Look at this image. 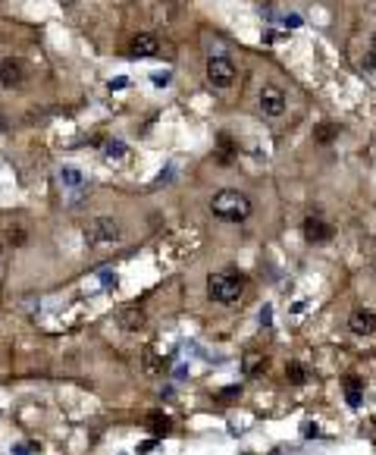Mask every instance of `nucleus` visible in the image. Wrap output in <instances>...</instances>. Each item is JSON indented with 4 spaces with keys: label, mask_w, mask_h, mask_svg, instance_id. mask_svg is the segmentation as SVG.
<instances>
[{
    "label": "nucleus",
    "mask_w": 376,
    "mask_h": 455,
    "mask_svg": "<svg viewBox=\"0 0 376 455\" xmlns=\"http://www.w3.org/2000/svg\"><path fill=\"white\" fill-rule=\"evenodd\" d=\"M211 211H213V217H220V220H226V223H242V220H248L251 217L254 205H251V198L245 192L220 189L213 195V201H211Z\"/></svg>",
    "instance_id": "obj_1"
},
{
    "label": "nucleus",
    "mask_w": 376,
    "mask_h": 455,
    "mask_svg": "<svg viewBox=\"0 0 376 455\" xmlns=\"http://www.w3.org/2000/svg\"><path fill=\"white\" fill-rule=\"evenodd\" d=\"M245 286H248V280H245V273H213L211 283H207V295L216 301V305H235L238 299H242Z\"/></svg>",
    "instance_id": "obj_2"
},
{
    "label": "nucleus",
    "mask_w": 376,
    "mask_h": 455,
    "mask_svg": "<svg viewBox=\"0 0 376 455\" xmlns=\"http://www.w3.org/2000/svg\"><path fill=\"white\" fill-rule=\"evenodd\" d=\"M85 239L91 245H117L122 242V226L113 217H94L88 226H85Z\"/></svg>",
    "instance_id": "obj_3"
},
{
    "label": "nucleus",
    "mask_w": 376,
    "mask_h": 455,
    "mask_svg": "<svg viewBox=\"0 0 376 455\" xmlns=\"http://www.w3.org/2000/svg\"><path fill=\"white\" fill-rule=\"evenodd\" d=\"M207 82L213 88H233L235 85V63L229 57H211L207 60Z\"/></svg>",
    "instance_id": "obj_4"
},
{
    "label": "nucleus",
    "mask_w": 376,
    "mask_h": 455,
    "mask_svg": "<svg viewBox=\"0 0 376 455\" xmlns=\"http://www.w3.org/2000/svg\"><path fill=\"white\" fill-rule=\"evenodd\" d=\"M286 104H288L286 91L276 88V85H264V88H260V110H264L266 117L279 120L282 113H286Z\"/></svg>",
    "instance_id": "obj_5"
},
{
    "label": "nucleus",
    "mask_w": 376,
    "mask_h": 455,
    "mask_svg": "<svg viewBox=\"0 0 376 455\" xmlns=\"http://www.w3.org/2000/svg\"><path fill=\"white\" fill-rule=\"evenodd\" d=\"M348 330L354 336H373L376 333V314L370 308H354L348 314Z\"/></svg>",
    "instance_id": "obj_6"
},
{
    "label": "nucleus",
    "mask_w": 376,
    "mask_h": 455,
    "mask_svg": "<svg viewBox=\"0 0 376 455\" xmlns=\"http://www.w3.org/2000/svg\"><path fill=\"white\" fill-rule=\"evenodd\" d=\"M25 79V69H23V60H16V57H6L4 63H0V85L4 88H19Z\"/></svg>",
    "instance_id": "obj_7"
},
{
    "label": "nucleus",
    "mask_w": 376,
    "mask_h": 455,
    "mask_svg": "<svg viewBox=\"0 0 376 455\" xmlns=\"http://www.w3.org/2000/svg\"><path fill=\"white\" fill-rule=\"evenodd\" d=\"M301 229H305V239L310 245H323L332 239V226L327 220H320V217H307V220L301 223Z\"/></svg>",
    "instance_id": "obj_8"
},
{
    "label": "nucleus",
    "mask_w": 376,
    "mask_h": 455,
    "mask_svg": "<svg viewBox=\"0 0 376 455\" xmlns=\"http://www.w3.org/2000/svg\"><path fill=\"white\" fill-rule=\"evenodd\" d=\"M117 323H119V330H126V333H139L144 323H148V314H144V308H139V305H129L117 314Z\"/></svg>",
    "instance_id": "obj_9"
},
{
    "label": "nucleus",
    "mask_w": 376,
    "mask_h": 455,
    "mask_svg": "<svg viewBox=\"0 0 376 455\" xmlns=\"http://www.w3.org/2000/svg\"><path fill=\"white\" fill-rule=\"evenodd\" d=\"M157 50H160V45H157L154 35H135L132 45H129V54L132 57H154Z\"/></svg>",
    "instance_id": "obj_10"
},
{
    "label": "nucleus",
    "mask_w": 376,
    "mask_h": 455,
    "mask_svg": "<svg viewBox=\"0 0 376 455\" xmlns=\"http://www.w3.org/2000/svg\"><path fill=\"white\" fill-rule=\"evenodd\" d=\"M345 399H348V405L358 408L360 399H364V380L358 377H345Z\"/></svg>",
    "instance_id": "obj_11"
},
{
    "label": "nucleus",
    "mask_w": 376,
    "mask_h": 455,
    "mask_svg": "<svg viewBox=\"0 0 376 455\" xmlns=\"http://www.w3.org/2000/svg\"><path fill=\"white\" fill-rule=\"evenodd\" d=\"M286 377H288V384H295V386H305L307 380H310V371L305 364H298V361H292V364L286 367Z\"/></svg>",
    "instance_id": "obj_12"
},
{
    "label": "nucleus",
    "mask_w": 376,
    "mask_h": 455,
    "mask_svg": "<svg viewBox=\"0 0 376 455\" xmlns=\"http://www.w3.org/2000/svg\"><path fill=\"white\" fill-rule=\"evenodd\" d=\"M242 367H245V374H248V377H254V374H260L266 367V355H260V352H248L245 361H242Z\"/></svg>",
    "instance_id": "obj_13"
},
{
    "label": "nucleus",
    "mask_w": 376,
    "mask_h": 455,
    "mask_svg": "<svg viewBox=\"0 0 376 455\" xmlns=\"http://www.w3.org/2000/svg\"><path fill=\"white\" fill-rule=\"evenodd\" d=\"M141 364H144V371H148V374H160V371H163V361L157 358V352H154V349H144Z\"/></svg>",
    "instance_id": "obj_14"
},
{
    "label": "nucleus",
    "mask_w": 376,
    "mask_h": 455,
    "mask_svg": "<svg viewBox=\"0 0 376 455\" xmlns=\"http://www.w3.org/2000/svg\"><path fill=\"white\" fill-rule=\"evenodd\" d=\"M60 179H63V185H66V189H78V185H82V173H78L76 167H63Z\"/></svg>",
    "instance_id": "obj_15"
},
{
    "label": "nucleus",
    "mask_w": 376,
    "mask_h": 455,
    "mask_svg": "<svg viewBox=\"0 0 376 455\" xmlns=\"http://www.w3.org/2000/svg\"><path fill=\"white\" fill-rule=\"evenodd\" d=\"M104 157H107V161H122V157H126V144H122V142H107Z\"/></svg>",
    "instance_id": "obj_16"
},
{
    "label": "nucleus",
    "mask_w": 376,
    "mask_h": 455,
    "mask_svg": "<svg viewBox=\"0 0 376 455\" xmlns=\"http://www.w3.org/2000/svg\"><path fill=\"white\" fill-rule=\"evenodd\" d=\"M148 424L154 427V433H166V430H170V417H163L160 411H154V415L148 417Z\"/></svg>",
    "instance_id": "obj_17"
},
{
    "label": "nucleus",
    "mask_w": 376,
    "mask_h": 455,
    "mask_svg": "<svg viewBox=\"0 0 376 455\" xmlns=\"http://www.w3.org/2000/svg\"><path fill=\"white\" fill-rule=\"evenodd\" d=\"M25 239H28V233H25L23 226H10V236H6V242L19 248V245H25Z\"/></svg>",
    "instance_id": "obj_18"
},
{
    "label": "nucleus",
    "mask_w": 376,
    "mask_h": 455,
    "mask_svg": "<svg viewBox=\"0 0 376 455\" xmlns=\"http://www.w3.org/2000/svg\"><path fill=\"white\" fill-rule=\"evenodd\" d=\"M336 135H339V129H336V126H320V129H317V135H314V139L327 144V142L336 139Z\"/></svg>",
    "instance_id": "obj_19"
},
{
    "label": "nucleus",
    "mask_w": 376,
    "mask_h": 455,
    "mask_svg": "<svg viewBox=\"0 0 376 455\" xmlns=\"http://www.w3.org/2000/svg\"><path fill=\"white\" fill-rule=\"evenodd\" d=\"M279 25H282V28H298V25H301V16H298V13H286V16L279 19Z\"/></svg>",
    "instance_id": "obj_20"
},
{
    "label": "nucleus",
    "mask_w": 376,
    "mask_h": 455,
    "mask_svg": "<svg viewBox=\"0 0 376 455\" xmlns=\"http://www.w3.org/2000/svg\"><path fill=\"white\" fill-rule=\"evenodd\" d=\"M151 79H154V85H157V88H166V85H170V72H154V76H151Z\"/></svg>",
    "instance_id": "obj_21"
},
{
    "label": "nucleus",
    "mask_w": 376,
    "mask_h": 455,
    "mask_svg": "<svg viewBox=\"0 0 376 455\" xmlns=\"http://www.w3.org/2000/svg\"><path fill=\"white\" fill-rule=\"evenodd\" d=\"M305 437H317V424H305Z\"/></svg>",
    "instance_id": "obj_22"
},
{
    "label": "nucleus",
    "mask_w": 376,
    "mask_h": 455,
    "mask_svg": "<svg viewBox=\"0 0 376 455\" xmlns=\"http://www.w3.org/2000/svg\"><path fill=\"white\" fill-rule=\"evenodd\" d=\"M370 47H373V57H376V35H373V41H370Z\"/></svg>",
    "instance_id": "obj_23"
},
{
    "label": "nucleus",
    "mask_w": 376,
    "mask_h": 455,
    "mask_svg": "<svg viewBox=\"0 0 376 455\" xmlns=\"http://www.w3.org/2000/svg\"><path fill=\"white\" fill-rule=\"evenodd\" d=\"M4 245H6V242H4V239H0V255H4Z\"/></svg>",
    "instance_id": "obj_24"
}]
</instances>
